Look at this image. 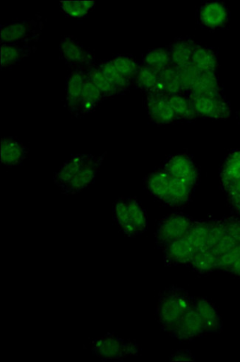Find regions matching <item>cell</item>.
I'll list each match as a JSON object with an SVG mask.
<instances>
[{"label": "cell", "instance_id": "6da1fadb", "mask_svg": "<svg viewBox=\"0 0 240 362\" xmlns=\"http://www.w3.org/2000/svg\"><path fill=\"white\" fill-rule=\"evenodd\" d=\"M105 154H78L64 163L54 182L64 195L81 193L92 185L100 172Z\"/></svg>", "mask_w": 240, "mask_h": 362}, {"label": "cell", "instance_id": "7a4b0ae2", "mask_svg": "<svg viewBox=\"0 0 240 362\" xmlns=\"http://www.w3.org/2000/svg\"><path fill=\"white\" fill-rule=\"evenodd\" d=\"M146 185L155 197L172 208L185 206L193 188L172 177L163 168L151 173L146 179Z\"/></svg>", "mask_w": 240, "mask_h": 362}, {"label": "cell", "instance_id": "3957f363", "mask_svg": "<svg viewBox=\"0 0 240 362\" xmlns=\"http://www.w3.org/2000/svg\"><path fill=\"white\" fill-rule=\"evenodd\" d=\"M193 302L188 293L179 288H169L159 296L157 305V320L168 334L172 332Z\"/></svg>", "mask_w": 240, "mask_h": 362}, {"label": "cell", "instance_id": "277c9868", "mask_svg": "<svg viewBox=\"0 0 240 362\" xmlns=\"http://www.w3.org/2000/svg\"><path fill=\"white\" fill-rule=\"evenodd\" d=\"M114 218L121 231L135 238L148 228V216L140 202L134 198H121L114 206Z\"/></svg>", "mask_w": 240, "mask_h": 362}, {"label": "cell", "instance_id": "5b68a950", "mask_svg": "<svg viewBox=\"0 0 240 362\" xmlns=\"http://www.w3.org/2000/svg\"><path fill=\"white\" fill-rule=\"evenodd\" d=\"M91 351L102 360L116 361L137 355L140 348L133 341H126L116 335L108 334L92 341Z\"/></svg>", "mask_w": 240, "mask_h": 362}, {"label": "cell", "instance_id": "8992f818", "mask_svg": "<svg viewBox=\"0 0 240 362\" xmlns=\"http://www.w3.org/2000/svg\"><path fill=\"white\" fill-rule=\"evenodd\" d=\"M43 27L44 23L41 20L16 21L2 25L0 28V43L2 45L39 42Z\"/></svg>", "mask_w": 240, "mask_h": 362}, {"label": "cell", "instance_id": "52a82bcc", "mask_svg": "<svg viewBox=\"0 0 240 362\" xmlns=\"http://www.w3.org/2000/svg\"><path fill=\"white\" fill-rule=\"evenodd\" d=\"M192 224V220L184 214H172L167 216L160 222L155 232L157 243L165 247L186 237Z\"/></svg>", "mask_w": 240, "mask_h": 362}, {"label": "cell", "instance_id": "ba28073f", "mask_svg": "<svg viewBox=\"0 0 240 362\" xmlns=\"http://www.w3.org/2000/svg\"><path fill=\"white\" fill-rule=\"evenodd\" d=\"M163 169L172 177L191 187H194L199 181V171L194 162L187 155L178 154L171 156L164 165Z\"/></svg>", "mask_w": 240, "mask_h": 362}, {"label": "cell", "instance_id": "9c48e42d", "mask_svg": "<svg viewBox=\"0 0 240 362\" xmlns=\"http://www.w3.org/2000/svg\"><path fill=\"white\" fill-rule=\"evenodd\" d=\"M61 57L71 68L87 67L95 62V55L71 37H66L59 42Z\"/></svg>", "mask_w": 240, "mask_h": 362}, {"label": "cell", "instance_id": "30bf717a", "mask_svg": "<svg viewBox=\"0 0 240 362\" xmlns=\"http://www.w3.org/2000/svg\"><path fill=\"white\" fill-rule=\"evenodd\" d=\"M198 117L227 119L232 115L230 104L224 98L189 97Z\"/></svg>", "mask_w": 240, "mask_h": 362}, {"label": "cell", "instance_id": "8fae6325", "mask_svg": "<svg viewBox=\"0 0 240 362\" xmlns=\"http://www.w3.org/2000/svg\"><path fill=\"white\" fill-rule=\"evenodd\" d=\"M146 107L150 120L156 124L164 125L179 120L166 94H147Z\"/></svg>", "mask_w": 240, "mask_h": 362}, {"label": "cell", "instance_id": "7c38bea8", "mask_svg": "<svg viewBox=\"0 0 240 362\" xmlns=\"http://www.w3.org/2000/svg\"><path fill=\"white\" fill-rule=\"evenodd\" d=\"M87 74L85 67L73 69L67 77L66 105L75 117H79L80 103Z\"/></svg>", "mask_w": 240, "mask_h": 362}, {"label": "cell", "instance_id": "4fadbf2b", "mask_svg": "<svg viewBox=\"0 0 240 362\" xmlns=\"http://www.w3.org/2000/svg\"><path fill=\"white\" fill-rule=\"evenodd\" d=\"M205 334L204 326L193 306H191L169 334L180 340L188 341Z\"/></svg>", "mask_w": 240, "mask_h": 362}, {"label": "cell", "instance_id": "5bb4252c", "mask_svg": "<svg viewBox=\"0 0 240 362\" xmlns=\"http://www.w3.org/2000/svg\"><path fill=\"white\" fill-rule=\"evenodd\" d=\"M230 13L226 4L221 2H209L203 5L199 11L201 24L209 28L216 29L225 26L229 21Z\"/></svg>", "mask_w": 240, "mask_h": 362}, {"label": "cell", "instance_id": "9a60e30c", "mask_svg": "<svg viewBox=\"0 0 240 362\" xmlns=\"http://www.w3.org/2000/svg\"><path fill=\"white\" fill-rule=\"evenodd\" d=\"M28 148L18 138L8 136L1 139V163L12 168L21 165L28 158Z\"/></svg>", "mask_w": 240, "mask_h": 362}, {"label": "cell", "instance_id": "2e32d148", "mask_svg": "<svg viewBox=\"0 0 240 362\" xmlns=\"http://www.w3.org/2000/svg\"><path fill=\"white\" fill-rule=\"evenodd\" d=\"M206 333H217L222 329V321L215 306L205 298H193L192 302Z\"/></svg>", "mask_w": 240, "mask_h": 362}, {"label": "cell", "instance_id": "e0dca14e", "mask_svg": "<svg viewBox=\"0 0 240 362\" xmlns=\"http://www.w3.org/2000/svg\"><path fill=\"white\" fill-rule=\"evenodd\" d=\"M164 259L170 264H190L196 251L186 237L164 247Z\"/></svg>", "mask_w": 240, "mask_h": 362}, {"label": "cell", "instance_id": "ac0fdd59", "mask_svg": "<svg viewBox=\"0 0 240 362\" xmlns=\"http://www.w3.org/2000/svg\"><path fill=\"white\" fill-rule=\"evenodd\" d=\"M197 43L188 38L175 40L168 47L171 64L179 69L190 64Z\"/></svg>", "mask_w": 240, "mask_h": 362}, {"label": "cell", "instance_id": "d6986e66", "mask_svg": "<svg viewBox=\"0 0 240 362\" xmlns=\"http://www.w3.org/2000/svg\"><path fill=\"white\" fill-rule=\"evenodd\" d=\"M187 95L189 97L222 98V88L216 72L200 73L196 83Z\"/></svg>", "mask_w": 240, "mask_h": 362}, {"label": "cell", "instance_id": "ffe728a7", "mask_svg": "<svg viewBox=\"0 0 240 362\" xmlns=\"http://www.w3.org/2000/svg\"><path fill=\"white\" fill-rule=\"evenodd\" d=\"M37 51L35 45L6 44L1 46V69L11 68Z\"/></svg>", "mask_w": 240, "mask_h": 362}, {"label": "cell", "instance_id": "44dd1931", "mask_svg": "<svg viewBox=\"0 0 240 362\" xmlns=\"http://www.w3.org/2000/svg\"><path fill=\"white\" fill-rule=\"evenodd\" d=\"M104 100L102 92L87 76L80 103L79 117L92 113Z\"/></svg>", "mask_w": 240, "mask_h": 362}, {"label": "cell", "instance_id": "7402d4cb", "mask_svg": "<svg viewBox=\"0 0 240 362\" xmlns=\"http://www.w3.org/2000/svg\"><path fill=\"white\" fill-rule=\"evenodd\" d=\"M191 64L201 73L216 72L219 67L218 57L212 49L197 44Z\"/></svg>", "mask_w": 240, "mask_h": 362}, {"label": "cell", "instance_id": "603a6c76", "mask_svg": "<svg viewBox=\"0 0 240 362\" xmlns=\"http://www.w3.org/2000/svg\"><path fill=\"white\" fill-rule=\"evenodd\" d=\"M133 84L147 94L162 93L159 74L140 64Z\"/></svg>", "mask_w": 240, "mask_h": 362}, {"label": "cell", "instance_id": "cb8c5ba5", "mask_svg": "<svg viewBox=\"0 0 240 362\" xmlns=\"http://www.w3.org/2000/svg\"><path fill=\"white\" fill-rule=\"evenodd\" d=\"M211 223L199 221L193 222L186 238L197 252L208 250L210 238Z\"/></svg>", "mask_w": 240, "mask_h": 362}, {"label": "cell", "instance_id": "d4e9b609", "mask_svg": "<svg viewBox=\"0 0 240 362\" xmlns=\"http://www.w3.org/2000/svg\"><path fill=\"white\" fill-rule=\"evenodd\" d=\"M85 71L90 80L102 92L105 100L114 98L121 93L116 88L107 80L100 69L98 63L94 62L85 67Z\"/></svg>", "mask_w": 240, "mask_h": 362}, {"label": "cell", "instance_id": "484cf974", "mask_svg": "<svg viewBox=\"0 0 240 362\" xmlns=\"http://www.w3.org/2000/svg\"><path fill=\"white\" fill-rule=\"evenodd\" d=\"M159 76L162 93L167 96L184 93L177 68L171 64L160 73Z\"/></svg>", "mask_w": 240, "mask_h": 362}, {"label": "cell", "instance_id": "4316f807", "mask_svg": "<svg viewBox=\"0 0 240 362\" xmlns=\"http://www.w3.org/2000/svg\"><path fill=\"white\" fill-rule=\"evenodd\" d=\"M222 187H225L240 180V150L229 153L221 169L220 174Z\"/></svg>", "mask_w": 240, "mask_h": 362}, {"label": "cell", "instance_id": "83f0119b", "mask_svg": "<svg viewBox=\"0 0 240 362\" xmlns=\"http://www.w3.org/2000/svg\"><path fill=\"white\" fill-rule=\"evenodd\" d=\"M98 65L107 80L121 93L129 89L133 85L132 81L128 80L116 69L111 59L98 63Z\"/></svg>", "mask_w": 240, "mask_h": 362}, {"label": "cell", "instance_id": "f1b7e54d", "mask_svg": "<svg viewBox=\"0 0 240 362\" xmlns=\"http://www.w3.org/2000/svg\"><path fill=\"white\" fill-rule=\"evenodd\" d=\"M142 65L160 74L169 65L171 60L167 48H160L149 51L143 55Z\"/></svg>", "mask_w": 240, "mask_h": 362}, {"label": "cell", "instance_id": "f546056e", "mask_svg": "<svg viewBox=\"0 0 240 362\" xmlns=\"http://www.w3.org/2000/svg\"><path fill=\"white\" fill-rule=\"evenodd\" d=\"M174 111L179 119L194 120L198 115L188 96L184 93L167 96Z\"/></svg>", "mask_w": 240, "mask_h": 362}, {"label": "cell", "instance_id": "4dcf8cb0", "mask_svg": "<svg viewBox=\"0 0 240 362\" xmlns=\"http://www.w3.org/2000/svg\"><path fill=\"white\" fill-rule=\"evenodd\" d=\"M218 257L210 250L197 252L190 264L200 274H208L217 269Z\"/></svg>", "mask_w": 240, "mask_h": 362}, {"label": "cell", "instance_id": "1f68e13d", "mask_svg": "<svg viewBox=\"0 0 240 362\" xmlns=\"http://www.w3.org/2000/svg\"><path fill=\"white\" fill-rule=\"evenodd\" d=\"M64 14L71 18H84L94 9L95 1H60Z\"/></svg>", "mask_w": 240, "mask_h": 362}, {"label": "cell", "instance_id": "d6a6232c", "mask_svg": "<svg viewBox=\"0 0 240 362\" xmlns=\"http://www.w3.org/2000/svg\"><path fill=\"white\" fill-rule=\"evenodd\" d=\"M116 69L128 80L133 82L140 64L131 56L118 55L111 59Z\"/></svg>", "mask_w": 240, "mask_h": 362}, {"label": "cell", "instance_id": "836d02e7", "mask_svg": "<svg viewBox=\"0 0 240 362\" xmlns=\"http://www.w3.org/2000/svg\"><path fill=\"white\" fill-rule=\"evenodd\" d=\"M184 93H188L194 87L201 72L193 65L190 64L178 69Z\"/></svg>", "mask_w": 240, "mask_h": 362}, {"label": "cell", "instance_id": "e575fe53", "mask_svg": "<svg viewBox=\"0 0 240 362\" xmlns=\"http://www.w3.org/2000/svg\"><path fill=\"white\" fill-rule=\"evenodd\" d=\"M240 259V244L218 257L217 270L229 272L235 262Z\"/></svg>", "mask_w": 240, "mask_h": 362}, {"label": "cell", "instance_id": "d590c367", "mask_svg": "<svg viewBox=\"0 0 240 362\" xmlns=\"http://www.w3.org/2000/svg\"><path fill=\"white\" fill-rule=\"evenodd\" d=\"M222 223L230 237L240 244V219L235 217H228L222 219Z\"/></svg>", "mask_w": 240, "mask_h": 362}, {"label": "cell", "instance_id": "8d00e7d4", "mask_svg": "<svg viewBox=\"0 0 240 362\" xmlns=\"http://www.w3.org/2000/svg\"><path fill=\"white\" fill-rule=\"evenodd\" d=\"M172 361H193L195 356L188 351H179L171 356Z\"/></svg>", "mask_w": 240, "mask_h": 362}, {"label": "cell", "instance_id": "74e56055", "mask_svg": "<svg viewBox=\"0 0 240 362\" xmlns=\"http://www.w3.org/2000/svg\"><path fill=\"white\" fill-rule=\"evenodd\" d=\"M223 187L229 196L240 194V180Z\"/></svg>", "mask_w": 240, "mask_h": 362}, {"label": "cell", "instance_id": "f35d334b", "mask_svg": "<svg viewBox=\"0 0 240 362\" xmlns=\"http://www.w3.org/2000/svg\"><path fill=\"white\" fill-rule=\"evenodd\" d=\"M233 209L240 214V194L229 196Z\"/></svg>", "mask_w": 240, "mask_h": 362}, {"label": "cell", "instance_id": "ab89813d", "mask_svg": "<svg viewBox=\"0 0 240 362\" xmlns=\"http://www.w3.org/2000/svg\"><path fill=\"white\" fill-rule=\"evenodd\" d=\"M229 272L235 276L240 277V259L235 262Z\"/></svg>", "mask_w": 240, "mask_h": 362}]
</instances>
